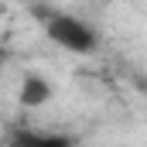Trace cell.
Wrapping results in <instances>:
<instances>
[{
  "label": "cell",
  "mask_w": 147,
  "mask_h": 147,
  "mask_svg": "<svg viewBox=\"0 0 147 147\" xmlns=\"http://www.w3.org/2000/svg\"><path fill=\"white\" fill-rule=\"evenodd\" d=\"M45 34L72 55H92L99 48V31L89 21L75 17V14H48L45 17Z\"/></svg>",
  "instance_id": "6da1fadb"
},
{
  "label": "cell",
  "mask_w": 147,
  "mask_h": 147,
  "mask_svg": "<svg viewBox=\"0 0 147 147\" xmlns=\"http://www.w3.org/2000/svg\"><path fill=\"white\" fill-rule=\"evenodd\" d=\"M51 82L45 79L41 72H24L21 75V89H17V103L24 110H41L48 99H51Z\"/></svg>",
  "instance_id": "7a4b0ae2"
},
{
  "label": "cell",
  "mask_w": 147,
  "mask_h": 147,
  "mask_svg": "<svg viewBox=\"0 0 147 147\" xmlns=\"http://www.w3.org/2000/svg\"><path fill=\"white\" fill-rule=\"evenodd\" d=\"M3 62H7V51H3V48H0V69H3Z\"/></svg>",
  "instance_id": "3957f363"
}]
</instances>
